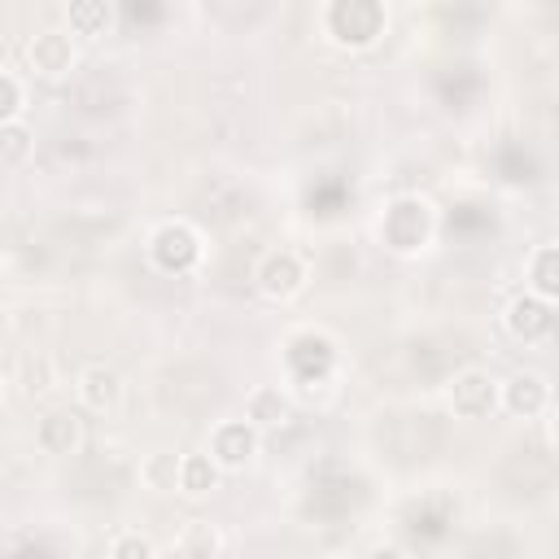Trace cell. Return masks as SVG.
Returning a JSON list of instances; mask_svg holds the SVG:
<instances>
[{"instance_id": "6da1fadb", "label": "cell", "mask_w": 559, "mask_h": 559, "mask_svg": "<svg viewBox=\"0 0 559 559\" xmlns=\"http://www.w3.org/2000/svg\"><path fill=\"white\" fill-rule=\"evenodd\" d=\"M380 26H384L380 4L349 0V4H332V9H328V31H332L336 44H354V48H362V44H371V39L380 35Z\"/></svg>"}, {"instance_id": "7a4b0ae2", "label": "cell", "mask_w": 559, "mask_h": 559, "mask_svg": "<svg viewBox=\"0 0 559 559\" xmlns=\"http://www.w3.org/2000/svg\"><path fill=\"white\" fill-rule=\"evenodd\" d=\"M493 402H498V389H493L489 371L467 367V371L454 376V384H450V406H454L463 419H480V415H489Z\"/></svg>"}, {"instance_id": "3957f363", "label": "cell", "mask_w": 559, "mask_h": 559, "mask_svg": "<svg viewBox=\"0 0 559 559\" xmlns=\"http://www.w3.org/2000/svg\"><path fill=\"white\" fill-rule=\"evenodd\" d=\"M301 284H306V266H301L297 253L280 249V253H266V258H262V266H258V288H262L266 297L284 301V297H293Z\"/></svg>"}, {"instance_id": "277c9868", "label": "cell", "mask_w": 559, "mask_h": 559, "mask_svg": "<svg viewBox=\"0 0 559 559\" xmlns=\"http://www.w3.org/2000/svg\"><path fill=\"white\" fill-rule=\"evenodd\" d=\"M26 57H31V70L44 74V79H57V74H66V70L74 66L70 35H61V31H39V35L31 39Z\"/></svg>"}, {"instance_id": "5b68a950", "label": "cell", "mask_w": 559, "mask_h": 559, "mask_svg": "<svg viewBox=\"0 0 559 559\" xmlns=\"http://www.w3.org/2000/svg\"><path fill=\"white\" fill-rule=\"evenodd\" d=\"M79 397H83V406L96 411V415L114 411L118 397H122V380H118V371H109L105 362L83 367V371H79Z\"/></svg>"}, {"instance_id": "8992f818", "label": "cell", "mask_w": 559, "mask_h": 559, "mask_svg": "<svg viewBox=\"0 0 559 559\" xmlns=\"http://www.w3.org/2000/svg\"><path fill=\"white\" fill-rule=\"evenodd\" d=\"M153 258H157L166 271H188V266L197 262V236H192V227L166 223V227L153 236Z\"/></svg>"}, {"instance_id": "52a82bcc", "label": "cell", "mask_w": 559, "mask_h": 559, "mask_svg": "<svg viewBox=\"0 0 559 559\" xmlns=\"http://www.w3.org/2000/svg\"><path fill=\"white\" fill-rule=\"evenodd\" d=\"M502 406H507L511 415H537V411L546 406V380L533 376V371L511 376L507 389H502Z\"/></svg>"}, {"instance_id": "ba28073f", "label": "cell", "mask_w": 559, "mask_h": 559, "mask_svg": "<svg viewBox=\"0 0 559 559\" xmlns=\"http://www.w3.org/2000/svg\"><path fill=\"white\" fill-rule=\"evenodd\" d=\"M507 328L520 341H537V336L550 332V310L542 306V297H515L511 310H507Z\"/></svg>"}, {"instance_id": "9c48e42d", "label": "cell", "mask_w": 559, "mask_h": 559, "mask_svg": "<svg viewBox=\"0 0 559 559\" xmlns=\"http://www.w3.org/2000/svg\"><path fill=\"white\" fill-rule=\"evenodd\" d=\"M253 445H258V437H253L249 424H223L214 432V463L218 467H240L253 454Z\"/></svg>"}, {"instance_id": "30bf717a", "label": "cell", "mask_w": 559, "mask_h": 559, "mask_svg": "<svg viewBox=\"0 0 559 559\" xmlns=\"http://www.w3.org/2000/svg\"><path fill=\"white\" fill-rule=\"evenodd\" d=\"M39 445H44L48 454H70V450L79 445V415H70V411L44 415V419H39Z\"/></svg>"}, {"instance_id": "8fae6325", "label": "cell", "mask_w": 559, "mask_h": 559, "mask_svg": "<svg viewBox=\"0 0 559 559\" xmlns=\"http://www.w3.org/2000/svg\"><path fill=\"white\" fill-rule=\"evenodd\" d=\"M214 485H218V463H214V454H183L179 489L192 493V498H201V493H210Z\"/></svg>"}, {"instance_id": "7c38bea8", "label": "cell", "mask_w": 559, "mask_h": 559, "mask_svg": "<svg viewBox=\"0 0 559 559\" xmlns=\"http://www.w3.org/2000/svg\"><path fill=\"white\" fill-rule=\"evenodd\" d=\"M249 424H258V428H275V424H288V402H284L275 389H262V393H253V402H249Z\"/></svg>"}, {"instance_id": "4fadbf2b", "label": "cell", "mask_w": 559, "mask_h": 559, "mask_svg": "<svg viewBox=\"0 0 559 559\" xmlns=\"http://www.w3.org/2000/svg\"><path fill=\"white\" fill-rule=\"evenodd\" d=\"M179 467H183V459H175V454H166V450H157V454H148V463H144V480H148V489H179Z\"/></svg>"}, {"instance_id": "5bb4252c", "label": "cell", "mask_w": 559, "mask_h": 559, "mask_svg": "<svg viewBox=\"0 0 559 559\" xmlns=\"http://www.w3.org/2000/svg\"><path fill=\"white\" fill-rule=\"evenodd\" d=\"M109 26V9L96 4V0H83V4H70V31L74 35H105Z\"/></svg>"}, {"instance_id": "9a60e30c", "label": "cell", "mask_w": 559, "mask_h": 559, "mask_svg": "<svg viewBox=\"0 0 559 559\" xmlns=\"http://www.w3.org/2000/svg\"><path fill=\"white\" fill-rule=\"evenodd\" d=\"M533 288L542 297H559V249L537 253V262H533Z\"/></svg>"}, {"instance_id": "2e32d148", "label": "cell", "mask_w": 559, "mask_h": 559, "mask_svg": "<svg viewBox=\"0 0 559 559\" xmlns=\"http://www.w3.org/2000/svg\"><path fill=\"white\" fill-rule=\"evenodd\" d=\"M0 148H4V166H9V170L22 166V157H26V148H31V135L22 131V122H4V131H0Z\"/></svg>"}, {"instance_id": "e0dca14e", "label": "cell", "mask_w": 559, "mask_h": 559, "mask_svg": "<svg viewBox=\"0 0 559 559\" xmlns=\"http://www.w3.org/2000/svg\"><path fill=\"white\" fill-rule=\"evenodd\" d=\"M0 96H4V122H17V114H22V83H17V74L13 70H4L0 74Z\"/></svg>"}, {"instance_id": "ac0fdd59", "label": "cell", "mask_w": 559, "mask_h": 559, "mask_svg": "<svg viewBox=\"0 0 559 559\" xmlns=\"http://www.w3.org/2000/svg\"><path fill=\"white\" fill-rule=\"evenodd\" d=\"M109 555H114V559H153V546H148V537H140V533H122Z\"/></svg>"}, {"instance_id": "d6986e66", "label": "cell", "mask_w": 559, "mask_h": 559, "mask_svg": "<svg viewBox=\"0 0 559 559\" xmlns=\"http://www.w3.org/2000/svg\"><path fill=\"white\" fill-rule=\"evenodd\" d=\"M367 559H406V555H402L397 546H376V550H371Z\"/></svg>"}, {"instance_id": "ffe728a7", "label": "cell", "mask_w": 559, "mask_h": 559, "mask_svg": "<svg viewBox=\"0 0 559 559\" xmlns=\"http://www.w3.org/2000/svg\"><path fill=\"white\" fill-rule=\"evenodd\" d=\"M550 432H555V441H559V406H555V424H550Z\"/></svg>"}]
</instances>
